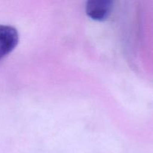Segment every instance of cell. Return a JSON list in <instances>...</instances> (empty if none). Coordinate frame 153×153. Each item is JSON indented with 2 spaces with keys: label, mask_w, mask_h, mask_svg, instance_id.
<instances>
[{
  "label": "cell",
  "mask_w": 153,
  "mask_h": 153,
  "mask_svg": "<svg viewBox=\"0 0 153 153\" xmlns=\"http://www.w3.org/2000/svg\"><path fill=\"white\" fill-rule=\"evenodd\" d=\"M19 42V34L13 27L0 25V62L15 49Z\"/></svg>",
  "instance_id": "1"
},
{
  "label": "cell",
  "mask_w": 153,
  "mask_h": 153,
  "mask_svg": "<svg viewBox=\"0 0 153 153\" xmlns=\"http://www.w3.org/2000/svg\"><path fill=\"white\" fill-rule=\"evenodd\" d=\"M113 1L110 0H90L86 3V13L97 21L105 20L111 13Z\"/></svg>",
  "instance_id": "2"
}]
</instances>
